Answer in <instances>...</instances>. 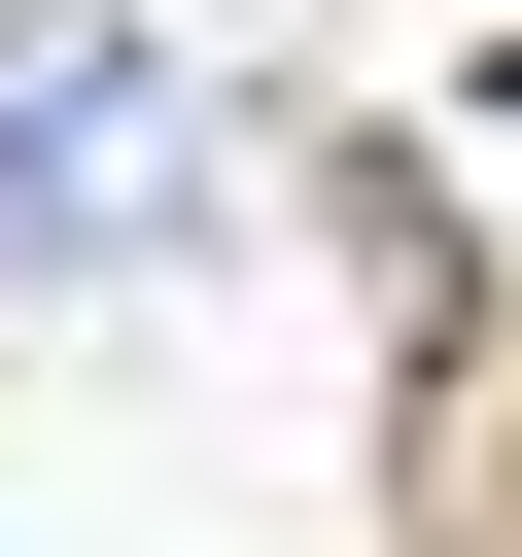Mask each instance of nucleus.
<instances>
[{"label": "nucleus", "mask_w": 522, "mask_h": 557, "mask_svg": "<svg viewBox=\"0 0 522 557\" xmlns=\"http://www.w3.org/2000/svg\"><path fill=\"white\" fill-rule=\"evenodd\" d=\"M174 244H209V70H174V0H0V278L104 313V278H174Z\"/></svg>", "instance_id": "1"}]
</instances>
